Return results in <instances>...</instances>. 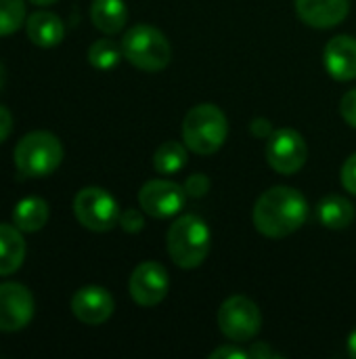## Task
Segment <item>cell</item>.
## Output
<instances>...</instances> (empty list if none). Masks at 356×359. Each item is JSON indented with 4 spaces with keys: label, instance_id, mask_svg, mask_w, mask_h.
I'll list each match as a JSON object with an SVG mask.
<instances>
[{
    "label": "cell",
    "instance_id": "26",
    "mask_svg": "<svg viewBox=\"0 0 356 359\" xmlns=\"http://www.w3.org/2000/svg\"><path fill=\"white\" fill-rule=\"evenodd\" d=\"M342 185L348 194L356 196V154H353L342 166Z\"/></svg>",
    "mask_w": 356,
    "mask_h": 359
},
{
    "label": "cell",
    "instance_id": "11",
    "mask_svg": "<svg viewBox=\"0 0 356 359\" xmlns=\"http://www.w3.org/2000/svg\"><path fill=\"white\" fill-rule=\"evenodd\" d=\"M36 311L34 297L29 288L17 282L0 284V330L2 332H19L23 330Z\"/></svg>",
    "mask_w": 356,
    "mask_h": 359
},
{
    "label": "cell",
    "instance_id": "9",
    "mask_svg": "<svg viewBox=\"0 0 356 359\" xmlns=\"http://www.w3.org/2000/svg\"><path fill=\"white\" fill-rule=\"evenodd\" d=\"M185 185H178L170 179L147 181L138 191V206L153 219H170L178 215L185 206Z\"/></svg>",
    "mask_w": 356,
    "mask_h": 359
},
{
    "label": "cell",
    "instance_id": "27",
    "mask_svg": "<svg viewBox=\"0 0 356 359\" xmlns=\"http://www.w3.org/2000/svg\"><path fill=\"white\" fill-rule=\"evenodd\" d=\"M250 353L239 349L237 345H225V347H218L216 351L210 353V359H248Z\"/></svg>",
    "mask_w": 356,
    "mask_h": 359
},
{
    "label": "cell",
    "instance_id": "23",
    "mask_svg": "<svg viewBox=\"0 0 356 359\" xmlns=\"http://www.w3.org/2000/svg\"><path fill=\"white\" fill-rule=\"evenodd\" d=\"M120 227L128 233H136L145 227V219L136 208H126L120 215Z\"/></svg>",
    "mask_w": 356,
    "mask_h": 359
},
{
    "label": "cell",
    "instance_id": "25",
    "mask_svg": "<svg viewBox=\"0 0 356 359\" xmlns=\"http://www.w3.org/2000/svg\"><path fill=\"white\" fill-rule=\"evenodd\" d=\"M210 189V179L206 175H191L185 183V191L187 196H193V198H201L206 196Z\"/></svg>",
    "mask_w": 356,
    "mask_h": 359
},
{
    "label": "cell",
    "instance_id": "30",
    "mask_svg": "<svg viewBox=\"0 0 356 359\" xmlns=\"http://www.w3.org/2000/svg\"><path fill=\"white\" fill-rule=\"evenodd\" d=\"M250 358L254 359H264V358H275V351L269 347V345H264V343H256L250 351Z\"/></svg>",
    "mask_w": 356,
    "mask_h": 359
},
{
    "label": "cell",
    "instance_id": "31",
    "mask_svg": "<svg viewBox=\"0 0 356 359\" xmlns=\"http://www.w3.org/2000/svg\"><path fill=\"white\" fill-rule=\"evenodd\" d=\"M348 355L356 359V328L350 332V337H348Z\"/></svg>",
    "mask_w": 356,
    "mask_h": 359
},
{
    "label": "cell",
    "instance_id": "12",
    "mask_svg": "<svg viewBox=\"0 0 356 359\" xmlns=\"http://www.w3.org/2000/svg\"><path fill=\"white\" fill-rule=\"evenodd\" d=\"M113 297L101 286H84L71 297V313L86 326L105 324L113 316Z\"/></svg>",
    "mask_w": 356,
    "mask_h": 359
},
{
    "label": "cell",
    "instance_id": "22",
    "mask_svg": "<svg viewBox=\"0 0 356 359\" xmlns=\"http://www.w3.org/2000/svg\"><path fill=\"white\" fill-rule=\"evenodd\" d=\"M27 21L23 0H0V36H10Z\"/></svg>",
    "mask_w": 356,
    "mask_h": 359
},
{
    "label": "cell",
    "instance_id": "17",
    "mask_svg": "<svg viewBox=\"0 0 356 359\" xmlns=\"http://www.w3.org/2000/svg\"><path fill=\"white\" fill-rule=\"evenodd\" d=\"M90 19L99 32L113 36L124 29L128 21V8L124 0H92Z\"/></svg>",
    "mask_w": 356,
    "mask_h": 359
},
{
    "label": "cell",
    "instance_id": "15",
    "mask_svg": "<svg viewBox=\"0 0 356 359\" xmlns=\"http://www.w3.org/2000/svg\"><path fill=\"white\" fill-rule=\"evenodd\" d=\"M25 32L31 44L40 48H52L65 38V25L59 15L50 11H36L25 21Z\"/></svg>",
    "mask_w": 356,
    "mask_h": 359
},
{
    "label": "cell",
    "instance_id": "3",
    "mask_svg": "<svg viewBox=\"0 0 356 359\" xmlns=\"http://www.w3.org/2000/svg\"><path fill=\"white\" fill-rule=\"evenodd\" d=\"M229 135V122L220 107L214 103H199L191 107L183 120V141L187 149L199 156L216 154Z\"/></svg>",
    "mask_w": 356,
    "mask_h": 359
},
{
    "label": "cell",
    "instance_id": "33",
    "mask_svg": "<svg viewBox=\"0 0 356 359\" xmlns=\"http://www.w3.org/2000/svg\"><path fill=\"white\" fill-rule=\"evenodd\" d=\"M4 82H6V72H4V65L0 63V90H2Z\"/></svg>",
    "mask_w": 356,
    "mask_h": 359
},
{
    "label": "cell",
    "instance_id": "10",
    "mask_svg": "<svg viewBox=\"0 0 356 359\" xmlns=\"http://www.w3.org/2000/svg\"><path fill=\"white\" fill-rule=\"evenodd\" d=\"M128 290H130L132 301L141 307L159 305L170 290V278H168L166 267L155 261L141 263L130 276Z\"/></svg>",
    "mask_w": 356,
    "mask_h": 359
},
{
    "label": "cell",
    "instance_id": "16",
    "mask_svg": "<svg viewBox=\"0 0 356 359\" xmlns=\"http://www.w3.org/2000/svg\"><path fill=\"white\" fill-rule=\"evenodd\" d=\"M21 233L15 225L0 223V278L15 273L23 265L27 246Z\"/></svg>",
    "mask_w": 356,
    "mask_h": 359
},
{
    "label": "cell",
    "instance_id": "2",
    "mask_svg": "<svg viewBox=\"0 0 356 359\" xmlns=\"http://www.w3.org/2000/svg\"><path fill=\"white\" fill-rule=\"evenodd\" d=\"M210 229L197 215L178 217L166 233V250L180 269L199 267L210 252Z\"/></svg>",
    "mask_w": 356,
    "mask_h": 359
},
{
    "label": "cell",
    "instance_id": "7",
    "mask_svg": "<svg viewBox=\"0 0 356 359\" xmlns=\"http://www.w3.org/2000/svg\"><path fill=\"white\" fill-rule=\"evenodd\" d=\"M262 326V316L258 305L241 294L227 299L218 309V328L233 343L252 341Z\"/></svg>",
    "mask_w": 356,
    "mask_h": 359
},
{
    "label": "cell",
    "instance_id": "1",
    "mask_svg": "<svg viewBox=\"0 0 356 359\" xmlns=\"http://www.w3.org/2000/svg\"><path fill=\"white\" fill-rule=\"evenodd\" d=\"M308 217L306 198L287 185L266 189L254 204V227L266 238H287L298 231Z\"/></svg>",
    "mask_w": 356,
    "mask_h": 359
},
{
    "label": "cell",
    "instance_id": "14",
    "mask_svg": "<svg viewBox=\"0 0 356 359\" xmlns=\"http://www.w3.org/2000/svg\"><path fill=\"white\" fill-rule=\"evenodd\" d=\"M298 17L317 29H329L340 25L348 11L350 0H296Z\"/></svg>",
    "mask_w": 356,
    "mask_h": 359
},
{
    "label": "cell",
    "instance_id": "5",
    "mask_svg": "<svg viewBox=\"0 0 356 359\" xmlns=\"http://www.w3.org/2000/svg\"><path fill=\"white\" fill-rule=\"evenodd\" d=\"M63 162V145L48 130H34L21 137L15 147V166L23 177L42 179L52 175Z\"/></svg>",
    "mask_w": 356,
    "mask_h": 359
},
{
    "label": "cell",
    "instance_id": "4",
    "mask_svg": "<svg viewBox=\"0 0 356 359\" xmlns=\"http://www.w3.org/2000/svg\"><path fill=\"white\" fill-rule=\"evenodd\" d=\"M122 53L128 63L143 72H162L172 61V46L164 32L147 23H136L124 34Z\"/></svg>",
    "mask_w": 356,
    "mask_h": 359
},
{
    "label": "cell",
    "instance_id": "24",
    "mask_svg": "<svg viewBox=\"0 0 356 359\" xmlns=\"http://www.w3.org/2000/svg\"><path fill=\"white\" fill-rule=\"evenodd\" d=\"M340 114H342V118L346 120L348 126L356 128V88L348 90L342 97V101H340Z\"/></svg>",
    "mask_w": 356,
    "mask_h": 359
},
{
    "label": "cell",
    "instance_id": "21",
    "mask_svg": "<svg viewBox=\"0 0 356 359\" xmlns=\"http://www.w3.org/2000/svg\"><path fill=\"white\" fill-rule=\"evenodd\" d=\"M122 57H124L122 44H115L109 38H101V40L92 42L90 48H88V61H90V65L97 67V69H101V72L113 69L120 63Z\"/></svg>",
    "mask_w": 356,
    "mask_h": 359
},
{
    "label": "cell",
    "instance_id": "6",
    "mask_svg": "<svg viewBox=\"0 0 356 359\" xmlns=\"http://www.w3.org/2000/svg\"><path fill=\"white\" fill-rule=\"evenodd\" d=\"M73 215L82 227L94 233L111 231L120 225V204L103 187H84L73 198Z\"/></svg>",
    "mask_w": 356,
    "mask_h": 359
},
{
    "label": "cell",
    "instance_id": "13",
    "mask_svg": "<svg viewBox=\"0 0 356 359\" xmlns=\"http://www.w3.org/2000/svg\"><path fill=\"white\" fill-rule=\"evenodd\" d=\"M323 63L327 74L338 82H350L356 78V38L340 34L325 44Z\"/></svg>",
    "mask_w": 356,
    "mask_h": 359
},
{
    "label": "cell",
    "instance_id": "29",
    "mask_svg": "<svg viewBox=\"0 0 356 359\" xmlns=\"http://www.w3.org/2000/svg\"><path fill=\"white\" fill-rule=\"evenodd\" d=\"M250 130L256 135V137H262V139H269L273 135V126L266 118H256L250 126Z\"/></svg>",
    "mask_w": 356,
    "mask_h": 359
},
{
    "label": "cell",
    "instance_id": "28",
    "mask_svg": "<svg viewBox=\"0 0 356 359\" xmlns=\"http://www.w3.org/2000/svg\"><path fill=\"white\" fill-rule=\"evenodd\" d=\"M10 133H13V116L4 105H0V143H4Z\"/></svg>",
    "mask_w": 356,
    "mask_h": 359
},
{
    "label": "cell",
    "instance_id": "8",
    "mask_svg": "<svg viewBox=\"0 0 356 359\" xmlns=\"http://www.w3.org/2000/svg\"><path fill=\"white\" fill-rule=\"evenodd\" d=\"M308 147L304 137L294 128H279L269 137L266 162L279 175H296L304 168Z\"/></svg>",
    "mask_w": 356,
    "mask_h": 359
},
{
    "label": "cell",
    "instance_id": "18",
    "mask_svg": "<svg viewBox=\"0 0 356 359\" xmlns=\"http://www.w3.org/2000/svg\"><path fill=\"white\" fill-rule=\"evenodd\" d=\"M317 217L323 227L338 231V229H346L355 221L356 212L353 202L346 200L344 196H327L319 202Z\"/></svg>",
    "mask_w": 356,
    "mask_h": 359
},
{
    "label": "cell",
    "instance_id": "32",
    "mask_svg": "<svg viewBox=\"0 0 356 359\" xmlns=\"http://www.w3.org/2000/svg\"><path fill=\"white\" fill-rule=\"evenodd\" d=\"M31 4H36V6H48V4H55L57 0H29Z\"/></svg>",
    "mask_w": 356,
    "mask_h": 359
},
{
    "label": "cell",
    "instance_id": "19",
    "mask_svg": "<svg viewBox=\"0 0 356 359\" xmlns=\"http://www.w3.org/2000/svg\"><path fill=\"white\" fill-rule=\"evenodd\" d=\"M48 221V204L42 198H23L13 210V225L23 233L40 231Z\"/></svg>",
    "mask_w": 356,
    "mask_h": 359
},
{
    "label": "cell",
    "instance_id": "20",
    "mask_svg": "<svg viewBox=\"0 0 356 359\" xmlns=\"http://www.w3.org/2000/svg\"><path fill=\"white\" fill-rule=\"evenodd\" d=\"M185 166H187V145L178 141H166L153 154V168L159 175H176Z\"/></svg>",
    "mask_w": 356,
    "mask_h": 359
}]
</instances>
